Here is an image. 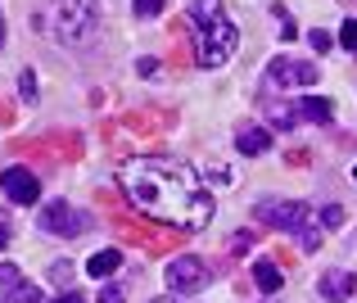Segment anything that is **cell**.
<instances>
[{"label": "cell", "mask_w": 357, "mask_h": 303, "mask_svg": "<svg viewBox=\"0 0 357 303\" xmlns=\"http://www.w3.org/2000/svg\"><path fill=\"white\" fill-rule=\"evenodd\" d=\"M0 303H45V299H41L36 286L23 281V272L5 263V267H0Z\"/></svg>", "instance_id": "obj_9"}, {"label": "cell", "mask_w": 357, "mask_h": 303, "mask_svg": "<svg viewBox=\"0 0 357 303\" xmlns=\"http://www.w3.org/2000/svg\"><path fill=\"white\" fill-rule=\"evenodd\" d=\"M0 191H5L9 204H36L41 200V182H36V172H27V168H5Z\"/></svg>", "instance_id": "obj_7"}, {"label": "cell", "mask_w": 357, "mask_h": 303, "mask_svg": "<svg viewBox=\"0 0 357 303\" xmlns=\"http://www.w3.org/2000/svg\"><path fill=\"white\" fill-rule=\"evenodd\" d=\"M50 276H54V281H63V286H68V276H73V267H68V263H54V267H50Z\"/></svg>", "instance_id": "obj_22"}, {"label": "cell", "mask_w": 357, "mask_h": 303, "mask_svg": "<svg viewBox=\"0 0 357 303\" xmlns=\"http://www.w3.org/2000/svg\"><path fill=\"white\" fill-rule=\"evenodd\" d=\"M190 18H195V59L204 68H222L236 54V23L222 14V0H195Z\"/></svg>", "instance_id": "obj_2"}, {"label": "cell", "mask_w": 357, "mask_h": 303, "mask_svg": "<svg viewBox=\"0 0 357 303\" xmlns=\"http://www.w3.org/2000/svg\"><path fill=\"white\" fill-rule=\"evenodd\" d=\"M253 286H258L262 295H276V290L285 286V276H280V267L271 258H258V263H253Z\"/></svg>", "instance_id": "obj_13"}, {"label": "cell", "mask_w": 357, "mask_h": 303, "mask_svg": "<svg viewBox=\"0 0 357 303\" xmlns=\"http://www.w3.org/2000/svg\"><path fill=\"white\" fill-rule=\"evenodd\" d=\"M236 145H240V154H267V145H271V131L267 127H253V122H244V127L236 131Z\"/></svg>", "instance_id": "obj_11"}, {"label": "cell", "mask_w": 357, "mask_h": 303, "mask_svg": "<svg viewBox=\"0 0 357 303\" xmlns=\"http://www.w3.org/2000/svg\"><path fill=\"white\" fill-rule=\"evenodd\" d=\"M340 45H344L349 54H357V18H349V23L340 27Z\"/></svg>", "instance_id": "obj_15"}, {"label": "cell", "mask_w": 357, "mask_h": 303, "mask_svg": "<svg viewBox=\"0 0 357 303\" xmlns=\"http://www.w3.org/2000/svg\"><path fill=\"white\" fill-rule=\"evenodd\" d=\"M100 303H127V295H122V286H105L100 290Z\"/></svg>", "instance_id": "obj_20"}, {"label": "cell", "mask_w": 357, "mask_h": 303, "mask_svg": "<svg viewBox=\"0 0 357 303\" xmlns=\"http://www.w3.org/2000/svg\"><path fill=\"white\" fill-rule=\"evenodd\" d=\"M122 191L127 200L149 213L154 222H167L176 231H199L213 217V195L185 163L172 158H131L122 168Z\"/></svg>", "instance_id": "obj_1"}, {"label": "cell", "mask_w": 357, "mask_h": 303, "mask_svg": "<svg viewBox=\"0 0 357 303\" xmlns=\"http://www.w3.org/2000/svg\"><path fill=\"white\" fill-rule=\"evenodd\" d=\"M321 226H326V231H335V226H344V208H321Z\"/></svg>", "instance_id": "obj_18"}, {"label": "cell", "mask_w": 357, "mask_h": 303, "mask_svg": "<svg viewBox=\"0 0 357 303\" xmlns=\"http://www.w3.org/2000/svg\"><path fill=\"white\" fill-rule=\"evenodd\" d=\"M54 303H82L77 295H63V299H54Z\"/></svg>", "instance_id": "obj_25"}, {"label": "cell", "mask_w": 357, "mask_h": 303, "mask_svg": "<svg viewBox=\"0 0 357 303\" xmlns=\"http://www.w3.org/2000/svg\"><path fill=\"white\" fill-rule=\"evenodd\" d=\"M100 23V0H41V27L59 45H82Z\"/></svg>", "instance_id": "obj_3"}, {"label": "cell", "mask_w": 357, "mask_h": 303, "mask_svg": "<svg viewBox=\"0 0 357 303\" xmlns=\"http://www.w3.org/2000/svg\"><path fill=\"white\" fill-rule=\"evenodd\" d=\"M276 87H317V64L307 59H289V54H280V59H271V73H267Z\"/></svg>", "instance_id": "obj_6"}, {"label": "cell", "mask_w": 357, "mask_h": 303, "mask_svg": "<svg viewBox=\"0 0 357 303\" xmlns=\"http://www.w3.org/2000/svg\"><path fill=\"white\" fill-rule=\"evenodd\" d=\"M294 113H298V122H331L335 118V104L321 100V96H307V100L294 104Z\"/></svg>", "instance_id": "obj_12"}, {"label": "cell", "mask_w": 357, "mask_h": 303, "mask_svg": "<svg viewBox=\"0 0 357 303\" xmlns=\"http://www.w3.org/2000/svg\"><path fill=\"white\" fill-rule=\"evenodd\" d=\"M307 41H312V50H317V54L331 50V32H321V27H312V32H307Z\"/></svg>", "instance_id": "obj_19"}, {"label": "cell", "mask_w": 357, "mask_h": 303, "mask_svg": "<svg viewBox=\"0 0 357 303\" xmlns=\"http://www.w3.org/2000/svg\"><path fill=\"white\" fill-rule=\"evenodd\" d=\"M131 9H136V18H154L163 14V0H131Z\"/></svg>", "instance_id": "obj_16"}, {"label": "cell", "mask_w": 357, "mask_h": 303, "mask_svg": "<svg viewBox=\"0 0 357 303\" xmlns=\"http://www.w3.org/2000/svg\"><path fill=\"white\" fill-rule=\"evenodd\" d=\"M204 281H208V267H204V258H195V253H181V258L167 263V286H172L176 295H195Z\"/></svg>", "instance_id": "obj_5"}, {"label": "cell", "mask_w": 357, "mask_h": 303, "mask_svg": "<svg viewBox=\"0 0 357 303\" xmlns=\"http://www.w3.org/2000/svg\"><path fill=\"white\" fill-rule=\"evenodd\" d=\"M231 244H236V249H249V244H253V235H249V231H240V235H231Z\"/></svg>", "instance_id": "obj_23"}, {"label": "cell", "mask_w": 357, "mask_h": 303, "mask_svg": "<svg viewBox=\"0 0 357 303\" xmlns=\"http://www.w3.org/2000/svg\"><path fill=\"white\" fill-rule=\"evenodd\" d=\"M5 244H9V226L0 222V253H5Z\"/></svg>", "instance_id": "obj_24"}, {"label": "cell", "mask_w": 357, "mask_h": 303, "mask_svg": "<svg viewBox=\"0 0 357 303\" xmlns=\"http://www.w3.org/2000/svg\"><path fill=\"white\" fill-rule=\"evenodd\" d=\"M41 226L50 235H77V231H86V222H82V217L73 213L63 200H50V204L41 208Z\"/></svg>", "instance_id": "obj_8"}, {"label": "cell", "mask_w": 357, "mask_h": 303, "mask_svg": "<svg viewBox=\"0 0 357 303\" xmlns=\"http://www.w3.org/2000/svg\"><path fill=\"white\" fill-rule=\"evenodd\" d=\"M18 96H23V100H36V77H32V68L18 73Z\"/></svg>", "instance_id": "obj_17"}, {"label": "cell", "mask_w": 357, "mask_h": 303, "mask_svg": "<svg viewBox=\"0 0 357 303\" xmlns=\"http://www.w3.org/2000/svg\"><path fill=\"white\" fill-rule=\"evenodd\" d=\"M258 217L267 226H276V231L298 235V244H303L307 253L321 249V226H317V213L307 204H298V200H262L258 204Z\"/></svg>", "instance_id": "obj_4"}, {"label": "cell", "mask_w": 357, "mask_h": 303, "mask_svg": "<svg viewBox=\"0 0 357 303\" xmlns=\"http://www.w3.org/2000/svg\"><path fill=\"white\" fill-rule=\"evenodd\" d=\"M317 295H321L326 303H349L357 295V272H344V267L326 272V276L317 281Z\"/></svg>", "instance_id": "obj_10"}, {"label": "cell", "mask_w": 357, "mask_h": 303, "mask_svg": "<svg viewBox=\"0 0 357 303\" xmlns=\"http://www.w3.org/2000/svg\"><path fill=\"white\" fill-rule=\"evenodd\" d=\"M136 68H140V77H154V73H158V59H149V54H145V59H136Z\"/></svg>", "instance_id": "obj_21"}, {"label": "cell", "mask_w": 357, "mask_h": 303, "mask_svg": "<svg viewBox=\"0 0 357 303\" xmlns=\"http://www.w3.org/2000/svg\"><path fill=\"white\" fill-rule=\"evenodd\" d=\"M122 267V253L118 249H100V253H91V258H86V272H91V276H114V272Z\"/></svg>", "instance_id": "obj_14"}, {"label": "cell", "mask_w": 357, "mask_h": 303, "mask_svg": "<svg viewBox=\"0 0 357 303\" xmlns=\"http://www.w3.org/2000/svg\"><path fill=\"white\" fill-rule=\"evenodd\" d=\"M0 45H5V14H0Z\"/></svg>", "instance_id": "obj_26"}]
</instances>
